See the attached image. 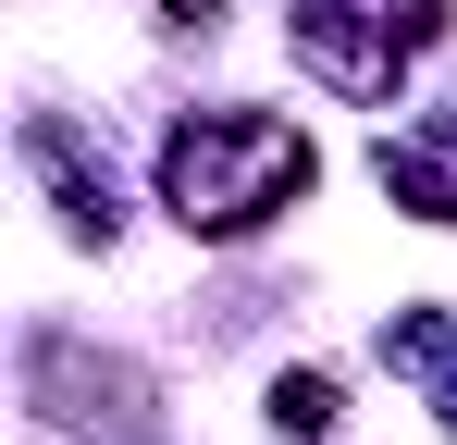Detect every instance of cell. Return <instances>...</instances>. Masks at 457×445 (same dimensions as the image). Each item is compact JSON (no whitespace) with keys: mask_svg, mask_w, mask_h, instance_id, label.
Returning a JSON list of instances; mask_svg holds the SVG:
<instances>
[{"mask_svg":"<svg viewBox=\"0 0 457 445\" xmlns=\"http://www.w3.org/2000/svg\"><path fill=\"white\" fill-rule=\"evenodd\" d=\"M297 63L334 74L346 99H395V13H383V25H359L346 0H297Z\"/></svg>","mask_w":457,"mask_h":445,"instance_id":"obj_2","label":"cell"},{"mask_svg":"<svg viewBox=\"0 0 457 445\" xmlns=\"http://www.w3.org/2000/svg\"><path fill=\"white\" fill-rule=\"evenodd\" d=\"M272 421H285V433H334V383H321V371H285V383H272Z\"/></svg>","mask_w":457,"mask_h":445,"instance_id":"obj_4","label":"cell"},{"mask_svg":"<svg viewBox=\"0 0 457 445\" xmlns=\"http://www.w3.org/2000/svg\"><path fill=\"white\" fill-rule=\"evenodd\" d=\"M309 173H321L309 137L272 124V112H211V124H186L161 148V198L186 211V235H247L285 198H309Z\"/></svg>","mask_w":457,"mask_h":445,"instance_id":"obj_1","label":"cell"},{"mask_svg":"<svg viewBox=\"0 0 457 445\" xmlns=\"http://www.w3.org/2000/svg\"><path fill=\"white\" fill-rule=\"evenodd\" d=\"M383 198H408L420 222H457V173L433 161V148H395V137H383Z\"/></svg>","mask_w":457,"mask_h":445,"instance_id":"obj_3","label":"cell"}]
</instances>
